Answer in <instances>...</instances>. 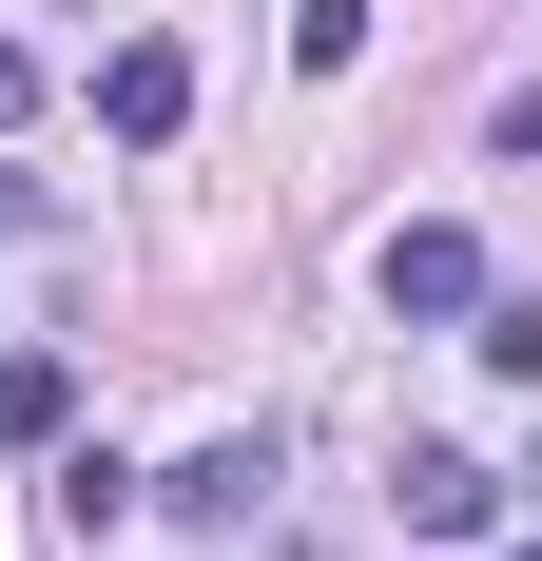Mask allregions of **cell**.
Masks as SVG:
<instances>
[{
  "instance_id": "1",
  "label": "cell",
  "mask_w": 542,
  "mask_h": 561,
  "mask_svg": "<svg viewBox=\"0 0 542 561\" xmlns=\"http://www.w3.org/2000/svg\"><path fill=\"white\" fill-rule=\"evenodd\" d=\"M174 116H194V39H116V58H98V136H116V156H156Z\"/></svg>"
},
{
  "instance_id": "2",
  "label": "cell",
  "mask_w": 542,
  "mask_h": 561,
  "mask_svg": "<svg viewBox=\"0 0 542 561\" xmlns=\"http://www.w3.org/2000/svg\"><path fill=\"white\" fill-rule=\"evenodd\" d=\"M369 290H387V310H485V252H465L445 214H407V232L369 252Z\"/></svg>"
},
{
  "instance_id": "3",
  "label": "cell",
  "mask_w": 542,
  "mask_h": 561,
  "mask_svg": "<svg viewBox=\"0 0 542 561\" xmlns=\"http://www.w3.org/2000/svg\"><path fill=\"white\" fill-rule=\"evenodd\" d=\"M156 504H174V523H214V542H233V523L271 504V426H214V446H194V465L156 484Z\"/></svg>"
},
{
  "instance_id": "4",
  "label": "cell",
  "mask_w": 542,
  "mask_h": 561,
  "mask_svg": "<svg viewBox=\"0 0 542 561\" xmlns=\"http://www.w3.org/2000/svg\"><path fill=\"white\" fill-rule=\"evenodd\" d=\"M407 523H427V542H485V523H504V465H465V446H407Z\"/></svg>"
},
{
  "instance_id": "5",
  "label": "cell",
  "mask_w": 542,
  "mask_h": 561,
  "mask_svg": "<svg viewBox=\"0 0 542 561\" xmlns=\"http://www.w3.org/2000/svg\"><path fill=\"white\" fill-rule=\"evenodd\" d=\"M58 407H78V368L58 348H0V446H58Z\"/></svg>"
},
{
  "instance_id": "6",
  "label": "cell",
  "mask_w": 542,
  "mask_h": 561,
  "mask_svg": "<svg viewBox=\"0 0 542 561\" xmlns=\"http://www.w3.org/2000/svg\"><path fill=\"white\" fill-rule=\"evenodd\" d=\"M291 58H310V78H349V58H369V0H291Z\"/></svg>"
},
{
  "instance_id": "7",
  "label": "cell",
  "mask_w": 542,
  "mask_h": 561,
  "mask_svg": "<svg viewBox=\"0 0 542 561\" xmlns=\"http://www.w3.org/2000/svg\"><path fill=\"white\" fill-rule=\"evenodd\" d=\"M485 368H504V388H542V290H485Z\"/></svg>"
},
{
  "instance_id": "8",
  "label": "cell",
  "mask_w": 542,
  "mask_h": 561,
  "mask_svg": "<svg viewBox=\"0 0 542 561\" xmlns=\"http://www.w3.org/2000/svg\"><path fill=\"white\" fill-rule=\"evenodd\" d=\"M0 116H39V58H20V39H0Z\"/></svg>"
},
{
  "instance_id": "9",
  "label": "cell",
  "mask_w": 542,
  "mask_h": 561,
  "mask_svg": "<svg viewBox=\"0 0 542 561\" xmlns=\"http://www.w3.org/2000/svg\"><path fill=\"white\" fill-rule=\"evenodd\" d=\"M504 156H542V78H523V98H504Z\"/></svg>"
},
{
  "instance_id": "10",
  "label": "cell",
  "mask_w": 542,
  "mask_h": 561,
  "mask_svg": "<svg viewBox=\"0 0 542 561\" xmlns=\"http://www.w3.org/2000/svg\"><path fill=\"white\" fill-rule=\"evenodd\" d=\"M0 232H39V174H0Z\"/></svg>"
},
{
  "instance_id": "11",
  "label": "cell",
  "mask_w": 542,
  "mask_h": 561,
  "mask_svg": "<svg viewBox=\"0 0 542 561\" xmlns=\"http://www.w3.org/2000/svg\"><path fill=\"white\" fill-rule=\"evenodd\" d=\"M523 561H542V542H523Z\"/></svg>"
}]
</instances>
